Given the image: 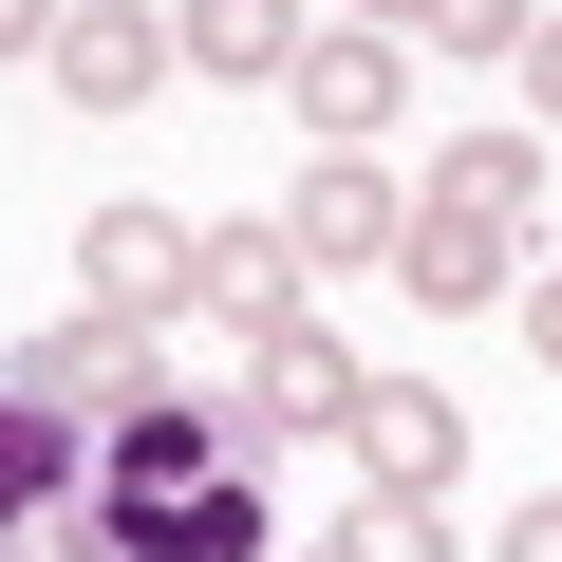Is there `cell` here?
Returning <instances> with one entry per match:
<instances>
[{"instance_id": "52a82bcc", "label": "cell", "mask_w": 562, "mask_h": 562, "mask_svg": "<svg viewBox=\"0 0 562 562\" xmlns=\"http://www.w3.org/2000/svg\"><path fill=\"white\" fill-rule=\"evenodd\" d=\"M76 113H150L188 57H169V20H150V0H76V20H57V57H38Z\"/></svg>"}, {"instance_id": "ffe728a7", "label": "cell", "mask_w": 562, "mask_h": 562, "mask_svg": "<svg viewBox=\"0 0 562 562\" xmlns=\"http://www.w3.org/2000/svg\"><path fill=\"white\" fill-rule=\"evenodd\" d=\"M525 357H543V375H562V262H543V281H525Z\"/></svg>"}, {"instance_id": "9c48e42d", "label": "cell", "mask_w": 562, "mask_h": 562, "mask_svg": "<svg viewBox=\"0 0 562 562\" xmlns=\"http://www.w3.org/2000/svg\"><path fill=\"white\" fill-rule=\"evenodd\" d=\"M20 394L38 413H150V319H57V338H20Z\"/></svg>"}, {"instance_id": "7a4b0ae2", "label": "cell", "mask_w": 562, "mask_h": 562, "mask_svg": "<svg viewBox=\"0 0 562 562\" xmlns=\"http://www.w3.org/2000/svg\"><path fill=\"white\" fill-rule=\"evenodd\" d=\"M338 413H357V338H338L319 301L244 338V394H225V431H244V450H281V431H338Z\"/></svg>"}, {"instance_id": "30bf717a", "label": "cell", "mask_w": 562, "mask_h": 562, "mask_svg": "<svg viewBox=\"0 0 562 562\" xmlns=\"http://www.w3.org/2000/svg\"><path fill=\"white\" fill-rule=\"evenodd\" d=\"M506 262H525L506 225H469V206H431V188L394 206V281H413L431 319H469V301H506Z\"/></svg>"}, {"instance_id": "3957f363", "label": "cell", "mask_w": 562, "mask_h": 562, "mask_svg": "<svg viewBox=\"0 0 562 562\" xmlns=\"http://www.w3.org/2000/svg\"><path fill=\"white\" fill-rule=\"evenodd\" d=\"M281 113H301L319 150H375V132L413 113V57H394L375 20H301V57H281Z\"/></svg>"}, {"instance_id": "ba28073f", "label": "cell", "mask_w": 562, "mask_h": 562, "mask_svg": "<svg viewBox=\"0 0 562 562\" xmlns=\"http://www.w3.org/2000/svg\"><path fill=\"white\" fill-rule=\"evenodd\" d=\"M394 206H413V188H394L375 150H319L301 188H281V244H301V281H338V262H394Z\"/></svg>"}, {"instance_id": "ac0fdd59", "label": "cell", "mask_w": 562, "mask_h": 562, "mask_svg": "<svg viewBox=\"0 0 562 562\" xmlns=\"http://www.w3.org/2000/svg\"><path fill=\"white\" fill-rule=\"evenodd\" d=\"M487 562H562V487H543V506H506V543H487Z\"/></svg>"}, {"instance_id": "44dd1931", "label": "cell", "mask_w": 562, "mask_h": 562, "mask_svg": "<svg viewBox=\"0 0 562 562\" xmlns=\"http://www.w3.org/2000/svg\"><path fill=\"white\" fill-rule=\"evenodd\" d=\"M357 20H375V38H413V20H431V0H357Z\"/></svg>"}, {"instance_id": "2e32d148", "label": "cell", "mask_w": 562, "mask_h": 562, "mask_svg": "<svg viewBox=\"0 0 562 562\" xmlns=\"http://www.w3.org/2000/svg\"><path fill=\"white\" fill-rule=\"evenodd\" d=\"M0 562H113V525H76V506H38V525L0 543Z\"/></svg>"}, {"instance_id": "8fae6325", "label": "cell", "mask_w": 562, "mask_h": 562, "mask_svg": "<svg viewBox=\"0 0 562 562\" xmlns=\"http://www.w3.org/2000/svg\"><path fill=\"white\" fill-rule=\"evenodd\" d=\"M431 206H469V225H506V244H543V132H506V113H469V132L431 150Z\"/></svg>"}, {"instance_id": "4fadbf2b", "label": "cell", "mask_w": 562, "mask_h": 562, "mask_svg": "<svg viewBox=\"0 0 562 562\" xmlns=\"http://www.w3.org/2000/svg\"><path fill=\"white\" fill-rule=\"evenodd\" d=\"M38 506H76V413H38L20 375H0V543H20Z\"/></svg>"}, {"instance_id": "9a60e30c", "label": "cell", "mask_w": 562, "mask_h": 562, "mask_svg": "<svg viewBox=\"0 0 562 562\" xmlns=\"http://www.w3.org/2000/svg\"><path fill=\"white\" fill-rule=\"evenodd\" d=\"M525 20H543V0H431L413 38H431V57H525Z\"/></svg>"}, {"instance_id": "6da1fadb", "label": "cell", "mask_w": 562, "mask_h": 562, "mask_svg": "<svg viewBox=\"0 0 562 562\" xmlns=\"http://www.w3.org/2000/svg\"><path fill=\"white\" fill-rule=\"evenodd\" d=\"M94 525H113V562H262L281 543V506H262V450L225 431V413H113V450H94Z\"/></svg>"}, {"instance_id": "7c38bea8", "label": "cell", "mask_w": 562, "mask_h": 562, "mask_svg": "<svg viewBox=\"0 0 562 562\" xmlns=\"http://www.w3.org/2000/svg\"><path fill=\"white\" fill-rule=\"evenodd\" d=\"M169 57H188V76H225V94H281L301 0H169Z\"/></svg>"}, {"instance_id": "5b68a950", "label": "cell", "mask_w": 562, "mask_h": 562, "mask_svg": "<svg viewBox=\"0 0 562 562\" xmlns=\"http://www.w3.org/2000/svg\"><path fill=\"white\" fill-rule=\"evenodd\" d=\"M301 301H319V281H301V244H281V206H244V225H206V244H188V319H206L225 357H244L262 319H301Z\"/></svg>"}, {"instance_id": "d6986e66", "label": "cell", "mask_w": 562, "mask_h": 562, "mask_svg": "<svg viewBox=\"0 0 562 562\" xmlns=\"http://www.w3.org/2000/svg\"><path fill=\"white\" fill-rule=\"evenodd\" d=\"M57 20H76V0H0V57H57Z\"/></svg>"}, {"instance_id": "277c9868", "label": "cell", "mask_w": 562, "mask_h": 562, "mask_svg": "<svg viewBox=\"0 0 562 562\" xmlns=\"http://www.w3.org/2000/svg\"><path fill=\"white\" fill-rule=\"evenodd\" d=\"M338 450H357V487H413V506H450V469H469V413H450V375H357Z\"/></svg>"}, {"instance_id": "8992f818", "label": "cell", "mask_w": 562, "mask_h": 562, "mask_svg": "<svg viewBox=\"0 0 562 562\" xmlns=\"http://www.w3.org/2000/svg\"><path fill=\"white\" fill-rule=\"evenodd\" d=\"M188 244H206L188 206H94V225H76L94 319H150V338H169V319H188Z\"/></svg>"}, {"instance_id": "5bb4252c", "label": "cell", "mask_w": 562, "mask_h": 562, "mask_svg": "<svg viewBox=\"0 0 562 562\" xmlns=\"http://www.w3.org/2000/svg\"><path fill=\"white\" fill-rule=\"evenodd\" d=\"M301 562H450V506H413V487H357V525H338V543H301Z\"/></svg>"}, {"instance_id": "e0dca14e", "label": "cell", "mask_w": 562, "mask_h": 562, "mask_svg": "<svg viewBox=\"0 0 562 562\" xmlns=\"http://www.w3.org/2000/svg\"><path fill=\"white\" fill-rule=\"evenodd\" d=\"M506 76H525V94L562 113V0H543V20H525V57H506Z\"/></svg>"}]
</instances>
